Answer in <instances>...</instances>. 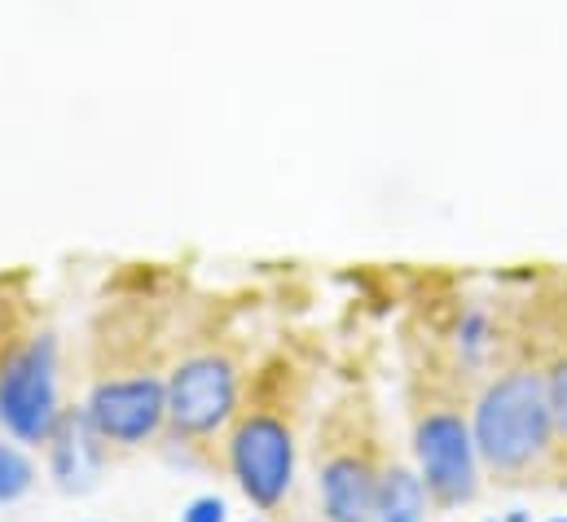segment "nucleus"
I'll use <instances>...</instances> for the list:
<instances>
[{
  "label": "nucleus",
  "mask_w": 567,
  "mask_h": 522,
  "mask_svg": "<svg viewBox=\"0 0 567 522\" xmlns=\"http://www.w3.org/2000/svg\"><path fill=\"white\" fill-rule=\"evenodd\" d=\"M488 343H493V334H488V312L471 307V312L462 316V325H457V356H462V365L475 369V365L484 361Z\"/></svg>",
  "instance_id": "nucleus-11"
},
{
  "label": "nucleus",
  "mask_w": 567,
  "mask_h": 522,
  "mask_svg": "<svg viewBox=\"0 0 567 522\" xmlns=\"http://www.w3.org/2000/svg\"><path fill=\"white\" fill-rule=\"evenodd\" d=\"M84 417L102 443L137 448L167 426V378L158 374L102 378L84 399Z\"/></svg>",
  "instance_id": "nucleus-6"
},
{
  "label": "nucleus",
  "mask_w": 567,
  "mask_h": 522,
  "mask_svg": "<svg viewBox=\"0 0 567 522\" xmlns=\"http://www.w3.org/2000/svg\"><path fill=\"white\" fill-rule=\"evenodd\" d=\"M546 399L555 413V435H559V443H567V352L546 369Z\"/></svg>",
  "instance_id": "nucleus-12"
},
{
  "label": "nucleus",
  "mask_w": 567,
  "mask_h": 522,
  "mask_svg": "<svg viewBox=\"0 0 567 522\" xmlns=\"http://www.w3.org/2000/svg\"><path fill=\"white\" fill-rule=\"evenodd\" d=\"M374 522H426V483L419 470L392 461L379 474Z\"/></svg>",
  "instance_id": "nucleus-9"
},
{
  "label": "nucleus",
  "mask_w": 567,
  "mask_h": 522,
  "mask_svg": "<svg viewBox=\"0 0 567 522\" xmlns=\"http://www.w3.org/2000/svg\"><path fill=\"white\" fill-rule=\"evenodd\" d=\"M550 522H567V519H550Z\"/></svg>",
  "instance_id": "nucleus-15"
},
{
  "label": "nucleus",
  "mask_w": 567,
  "mask_h": 522,
  "mask_svg": "<svg viewBox=\"0 0 567 522\" xmlns=\"http://www.w3.org/2000/svg\"><path fill=\"white\" fill-rule=\"evenodd\" d=\"M379 466L370 452L330 443L317 466V497L326 522H374L379 501Z\"/></svg>",
  "instance_id": "nucleus-7"
},
{
  "label": "nucleus",
  "mask_w": 567,
  "mask_h": 522,
  "mask_svg": "<svg viewBox=\"0 0 567 522\" xmlns=\"http://www.w3.org/2000/svg\"><path fill=\"white\" fill-rule=\"evenodd\" d=\"M229 470L256 510H278L295 483V430L290 421L256 408L243 413L229 435Z\"/></svg>",
  "instance_id": "nucleus-4"
},
{
  "label": "nucleus",
  "mask_w": 567,
  "mask_h": 522,
  "mask_svg": "<svg viewBox=\"0 0 567 522\" xmlns=\"http://www.w3.org/2000/svg\"><path fill=\"white\" fill-rule=\"evenodd\" d=\"M414 461L426 483V497L440 510L471 505L480 492V448L471 421L453 404H426L414 417Z\"/></svg>",
  "instance_id": "nucleus-3"
},
{
  "label": "nucleus",
  "mask_w": 567,
  "mask_h": 522,
  "mask_svg": "<svg viewBox=\"0 0 567 522\" xmlns=\"http://www.w3.org/2000/svg\"><path fill=\"white\" fill-rule=\"evenodd\" d=\"M238 413V369L220 352L185 356L167 374V426L176 439H207Z\"/></svg>",
  "instance_id": "nucleus-5"
},
{
  "label": "nucleus",
  "mask_w": 567,
  "mask_h": 522,
  "mask_svg": "<svg viewBox=\"0 0 567 522\" xmlns=\"http://www.w3.org/2000/svg\"><path fill=\"white\" fill-rule=\"evenodd\" d=\"M31 488H35V466H31V457H27L22 448H13V443L0 439V505L22 501Z\"/></svg>",
  "instance_id": "nucleus-10"
},
{
  "label": "nucleus",
  "mask_w": 567,
  "mask_h": 522,
  "mask_svg": "<svg viewBox=\"0 0 567 522\" xmlns=\"http://www.w3.org/2000/svg\"><path fill=\"white\" fill-rule=\"evenodd\" d=\"M58 417V338L31 334L0 361V426L18 443H49Z\"/></svg>",
  "instance_id": "nucleus-2"
},
{
  "label": "nucleus",
  "mask_w": 567,
  "mask_h": 522,
  "mask_svg": "<svg viewBox=\"0 0 567 522\" xmlns=\"http://www.w3.org/2000/svg\"><path fill=\"white\" fill-rule=\"evenodd\" d=\"M471 435H475L480 461L497 479L533 474L559 443L555 413L546 399V374L511 369V374L493 378L471 408Z\"/></svg>",
  "instance_id": "nucleus-1"
},
{
  "label": "nucleus",
  "mask_w": 567,
  "mask_h": 522,
  "mask_svg": "<svg viewBox=\"0 0 567 522\" xmlns=\"http://www.w3.org/2000/svg\"><path fill=\"white\" fill-rule=\"evenodd\" d=\"M506 522H528V514H524V510H515V514H511Z\"/></svg>",
  "instance_id": "nucleus-14"
},
{
  "label": "nucleus",
  "mask_w": 567,
  "mask_h": 522,
  "mask_svg": "<svg viewBox=\"0 0 567 522\" xmlns=\"http://www.w3.org/2000/svg\"><path fill=\"white\" fill-rule=\"evenodd\" d=\"M225 519H229V505L220 497H194L181 510V522H225Z\"/></svg>",
  "instance_id": "nucleus-13"
},
{
  "label": "nucleus",
  "mask_w": 567,
  "mask_h": 522,
  "mask_svg": "<svg viewBox=\"0 0 567 522\" xmlns=\"http://www.w3.org/2000/svg\"><path fill=\"white\" fill-rule=\"evenodd\" d=\"M251 522H265V519H251Z\"/></svg>",
  "instance_id": "nucleus-16"
},
{
  "label": "nucleus",
  "mask_w": 567,
  "mask_h": 522,
  "mask_svg": "<svg viewBox=\"0 0 567 522\" xmlns=\"http://www.w3.org/2000/svg\"><path fill=\"white\" fill-rule=\"evenodd\" d=\"M97 448H102V439L89 426L84 408L80 413H62L53 435H49V470H53V479L62 488H84L89 474L97 470Z\"/></svg>",
  "instance_id": "nucleus-8"
}]
</instances>
